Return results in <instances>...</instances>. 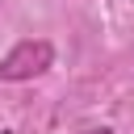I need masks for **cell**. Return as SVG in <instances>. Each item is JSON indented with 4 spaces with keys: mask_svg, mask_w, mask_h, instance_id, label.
<instances>
[{
    "mask_svg": "<svg viewBox=\"0 0 134 134\" xmlns=\"http://www.w3.org/2000/svg\"><path fill=\"white\" fill-rule=\"evenodd\" d=\"M50 63H54V46H50L46 38H29V42L13 46V50L0 59V80H8V84H21V80H34V75H42Z\"/></svg>",
    "mask_w": 134,
    "mask_h": 134,
    "instance_id": "obj_1",
    "label": "cell"
},
{
    "mask_svg": "<svg viewBox=\"0 0 134 134\" xmlns=\"http://www.w3.org/2000/svg\"><path fill=\"white\" fill-rule=\"evenodd\" d=\"M88 134H113V130H105V126H100V130H88Z\"/></svg>",
    "mask_w": 134,
    "mask_h": 134,
    "instance_id": "obj_2",
    "label": "cell"
}]
</instances>
